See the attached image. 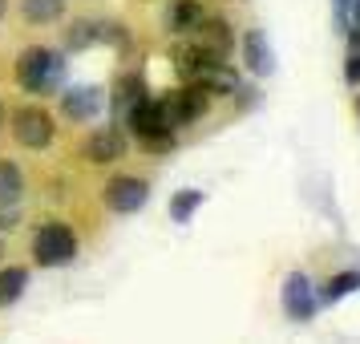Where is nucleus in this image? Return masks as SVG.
<instances>
[{"label":"nucleus","instance_id":"11","mask_svg":"<svg viewBox=\"0 0 360 344\" xmlns=\"http://www.w3.org/2000/svg\"><path fill=\"white\" fill-rule=\"evenodd\" d=\"M98 110H101V94L89 89V85H77V89L61 94V114L73 117V122H89V117H98Z\"/></svg>","mask_w":360,"mask_h":344},{"label":"nucleus","instance_id":"10","mask_svg":"<svg viewBox=\"0 0 360 344\" xmlns=\"http://www.w3.org/2000/svg\"><path fill=\"white\" fill-rule=\"evenodd\" d=\"M195 45H202L214 57H231V49H235V29L219 17H202V25L195 29Z\"/></svg>","mask_w":360,"mask_h":344},{"label":"nucleus","instance_id":"22","mask_svg":"<svg viewBox=\"0 0 360 344\" xmlns=\"http://www.w3.org/2000/svg\"><path fill=\"white\" fill-rule=\"evenodd\" d=\"M348 8H352V0H336V13H340V20H348Z\"/></svg>","mask_w":360,"mask_h":344},{"label":"nucleus","instance_id":"6","mask_svg":"<svg viewBox=\"0 0 360 344\" xmlns=\"http://www.w3.org/2000/svg\"><path fill=\"white\" fill-rule=\"evenodd\" d=\"M146 198H150V186H146V179H138V174H117V179L105 182V207L114 215L142 211Z\"/></svg>","mask_w":360,"mask_h":344},{"label":"nucleus","instance_id":"20","mask_svg":"<svg viewBox=\"0 0 360 344\" xmlns=\"http://www.w3.org/2000/svg\"><path fill=\"white\" fill-rule=\"evenodd\" d=\"M94 41H98V25H94V20H82V17H77V20L65 29V45H69V49H89Z\"/></svg>","mask_w":360,"mask_h":344},{"label":"nucleus","instance_id":"24","mask_svg":"<svg viewBox=\"0 0 360 344\" xmlns=\"http://www.w3.org/2000/svg\"><path fill=\"white\" fill-rule=\"evenodd\" d=\"M356 114H360V98H356Z\"/></svg>","mask_w":360,"mask_h":344},{"label":"nucleus","instance_id":"26","mask_svg":"<svg viewBox=\"0 0 360 344\" xmlns=\"http://www.w3.org/2000/svg\"><path fill=\"white\" fill-rule=\"evenodd\" d=\"M0 255H4V243H0Z\"/></svg>","mask_w":360,"mask_h":344},{"label":"nucleus","instance_id":"16","mask_svg":"<svg viewBox=\"0 0 360 344\" xmlns=\"http://www.w3.org/2000/svg\"><path fill=\"white\" fill-rule=\"evenodd\" d=\"M65 13V0H20V17L29 25H53Z\"/></svg>","mask_w":360,"mask_h":344},{"label":"nucleus","instance_id":"8","mask_svg":"<svg viewBox=\"0 0 360 344\" xmlns=\"http://www.w3.org/2000/svg\"><path fill=\"white\" fill-rule=\"evenodd\" d=\"M82 154L89 158L94 166H105V163H117V158H126V134L114 130V126H101L85 138Z\"/></svg>","mask_w":360,"mask_h":344},{"label":"nucleus","instance_id":"23","mask_svg":"<svg viewBox=\"0 0 360 344\" xmlns=\"http://www.w3.org/2000/svg\"><path fill=\"white\" fill-rule=\"evenodd\" d=\"M352 4H356V8H352V25H356L352 33H360V0H352Z\"/></svg>","mask_w":360,"mask_h":344},{"label":"nucleus","instance_id":"7","mask_svg":"<svg viewBox=\"0 0 360 344\" xmlns=\"http://www.w3.org/2000/svg\"><path fill=\"white\" fill-rule=\"evenodd\" d=\"M283 312H288V320H311L316 308H320V295L311 288V279L304 272H292V276L283 279Z\"/></svg>","mask_w":360,"mask_h":344},{"label":"nucleus","instance_id":"2","mask_svg":"<svg viewBox=\"0 0 360 344\" xmlns=\"http://www.w3.org/2000/svg\"><path fill=\"white\" fill-rule=\"evenodd\" d=\"M126 126H130L134 138H138L142 146H150V150H170L174 146V130L166 126L158 101L138 98L134 106H126Z\"/></svg>","mask_w":360,"mask_h":344},{"label":"nucleus","instance_id":"14","mask_svg":"<svg viewBox=\"0 0 360 344\" xmlns=\"http://www.w3.org/2000/svg\"><path fill=\"white\" fill-rule=\"evenodd\" d=\"M20 195H25V174H20L17 163L0 158V207H17Z\"/></svg>","mask_w":360,"mask_h":344},{"label":"nucleus","instance_id":"18","mask_svg":"<svg viewBox=\"0 0 360 344\" xmlns=\"http://www.w3.org/2000/svg\"><path fill=\"white\" fill-rule=\"evenodd\" d=\"M138 98H146V85H142V77L138 73H122L114 82V101L126 110V106H134Z\"/></svg>","mask_w":360,"mask_h":344},{"label":"nucleus","instance_id":"17","mask_svg":"<svg viewBox=\"0 0 360 344\" xmlns=\"http://www.w3.org/2000/svg\"><path fill=\"white\" fill-rule=\"evenodd\" d=\"M356 288H360V272H340V276H328V284L316 295H320L324 304H332V300H344V295L356 292Z\"/></svg>","mask_w":360,"mask_h":344},{"label":"nucleus","instance_id":"13","mask_svg":"<svg viewBox=\"0 0 360 344\" xmlns=\"http://www.w3.org/2000/svg\"><path fill=\"white\" fill-rule=\"evenodd\" d=\"M243 61H247V69L251 73H271V49H267V41H263V33L259 29H247L243 33Z\"/></svg>","mask_w":360,"mask_h":344},{"label":"nucleus","instance_id":"15","mask_svg":"<svg viewBox=\"0 0 360 344\" xmlns=\"http://www.w3.org/2000/svg\"><path fill=\"white\" fill-rule=\"evenodd\" d=\"M25 288H29V272L25 267H0V308H13L20 295H25Z\"/></svg>","mask_w":360,"mask_h":344},{"label":"nucleus","instance_id":"9","mask_svg":"<svg viewBox=\"0 0 360 344\" xmlns=\"http://www.w3.org/2000/svg\"><path fill=\"white\" fill-rule=\"evenodd\" d=\"M219 61H227V57H214V53H207L202 45H179V49H174V73L191 85L202 82Z\"/></svg>","mask_w":360,"mask_h":344},{"label":"nucleus","instance_id":"1","mask_svg":"<svg viewBox=\"0 0 360 344\" xmlns=\"http://www.w3.org/2000/svg\"><path fill=\"white\" fill-rule=\"evenodd\" d=\"M73 255H77V235L69 223L49 219L33 231V260L41 267H65V263H73Z\"/></svg>","mask_w":360,"mask_h":344},{"label":"nucleus","instance_id":"21","mask_svg":"<svg viewBox=\"0 0 360 344\" xmlns=\"http://www.w3.org/2000/svg\"><path fill=\"white\" fill-rule=\"evenodd\" d=\"M344 82L360 85V41H352V49H348V57H344Z\"/></svg>","mask_w":360,"mask_h":344},{"label":"nucleus","instance_id":"4","mask_svg":"<svg viewBox=\"0 0 360 344\" xmlns=\"http://www.w3.org/2000/svg\"><path fill=\"white\" fill-rule=\"evenodd\" d=\"M8 126H13V138H17L25 150H45L57 138V122L45 106H17L13 117H8Z\"/></svg>","mask_w":360,"mask_h":344},{"label":"nucleus","instance_id":"5","mask_svg":"<svg viewBox=\"0 0 360 344\" xmlns=\"http://www.w3.org/2000/svg\"><path fill=\"white\" fill-rule=\"evenodd\" d=\"M207 106H211L207 89H202V85H191V82H182V89H174V94H166V98L158 101V110H162V117H166L170 130L198 122V117L207 114Z\"/></svg>","mask_w":360,"mask_h":344},{"label":"nucleus","instance_id":"12","mask_svg":"<svg viewBox=\"0 0 360 344\" xmlns=\"http://www.w3.org/2000/svg\"><path fill=\"white\" fill-rule=\"evenodd\" d=\"M198 25H202V4L198 0H170V13H166L170 33H195Z\"/></svg>","mask_w":360,"mask_h":344},{"label":"nucleus","instance_id":"19","mask_svg":"<svg viewBox=\"0 0 360 344\" xmlns=\"http://www.w3.org/2000/svg\"><path fill=\"white\" fill-rule=\"evenodd\" d=\"M198 207H202V191H179V195L170 198V219L174 223H186Z\"/></svg>","mask_w":360,"mask_h":344},{"label":"nucleus","instance_id":"3","mask_svg":"<svg viewBox=\"0 0 360 344\" xmlns=\"http://www.w3.org/2000/svg\"><path fill=\"white\" fill-rule=\"evenodd\" d=\"M17 82L25 94H49L61 82V57L53 49H41V45L25 49L17 61Z\"/></svg>","mask_w":360,"mask_h":344},{"label":"nucleus","instance_id":"25","mask_svg":"<svg viewBox=\"0 0 360 344\" xmlns=\"http://www.w3.org/2000/svg\"><path fill=\"white\" fill-rule=\"evenodd\" d=\"M0 13H4V0H0Z\"/></svg>","mask_w":360,"mask_h":344}]
</instances>
